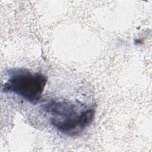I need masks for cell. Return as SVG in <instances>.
<instances>
[{
    "label": "cell",
    "instance_id": "7a4b0ae2",
    "mask_svg": "<svg viewBox=\"0 0 152 152\" xmlns=\"http://www.w3.org/2000/svg\"><path fill=\"white\" fill-rule=\"evenodd\" d=\"M94 116V108L78 112L77 106L71 103L59 115L51 117L50 122L61 133L75 137L80 135L92 123Z\"/></svg>",
    "mask_w": 152,
    "mask_h": 152
},
{
    "label": "cell",
    "instance_id": "6da1fadb",
    "mask_svg": "<svg viewBox=\"0 0 152 152\" xmlns=\"http://www.w3.org/2000/svg\"><path fill=\"white\" fill-rule=\"evenodd\" d=\"M47 82V77L42 73L12 69L9 71V78L2 86V91L14 93L36 104L40 102Z\"/></svg>",
    "mask_w": 152,
    "mask_h": 152
}]
</instances>
